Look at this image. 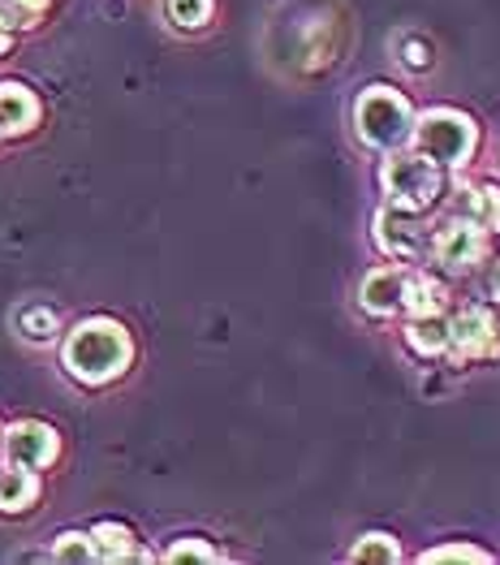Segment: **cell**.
Listing matches in <instances>:
<instances>
[{
	"label": "cell",
	"mask_w": 500,
	"mask_h": 565,
	"mask_svg": "<svg viewBox=\"0 0 500 565\" xmlns=\"http://www.w3.org/2000/svg\"><path fill=\"white\" fill-rule=\"evenodd\" d=\"M18 332H22L26 341H47V337L56 332V316H52L47 307H22V311H18Z\"/></svg>",
	"instance_id": "cell-16"
},
{
	"label": "cell",
	"mask_w": 500,
	"mask_h": 565,
	"mask_svg": "<svg viewBox=\"0 0 500 565\" xmlns=\"http://www.w3.org/2000/svg\"><path fill=\"white\" fill-rule=\"evenodd\" d=\"M402 289H406V277L393 273V268H375L363 281V307L375 311V316H393L402 307Z\"/></svg>",
	"instance_id": "cell-8"
},
{
	"label": "cell",
	"mask_w": 500,
	"mask_h": 565,
	"mask_svg": "<svg viewBox=\"0 0 500 565\" xmlns=\"http://www.w3.org/2000/svg\"><path fill=\"white\" fill-rule=\"evenodd\" d=\"M384 190L389 203L402 212H423L440 194V169L432 156H393L384 164Z\"/></svg>",
	"instance_id": "cell-3"
},
{
	"label": "cell",
	"mask_w": 500,
	"mask_h": 565,
	"mask_svg": "<svg viewBox=\"0 0 500 565\" xmlns=\"http://www.w3.org/2000/svg\"><path fill=\"white\" fill-rule=\"evenodd\" d=\"M95 544V562H135L142 557V548H135V535L117 522H99L92 535Z\"/></svg>",
	"instance_id": "cell-10"
},
{
	"label": "cell",
	"mask_w": 500,
	"mask_h": 565,
	"mask_svg": "<svg viewBox=\"0 0 500 565\" xmlns=\"http://www.w3.org/2000/svg\"><path fill=\"white\" fill-rule=\"evenodd\" d=\"M35 501V479L26 475V467L0 471V510H22Z\"/></svg>",
	"instance_id": "cell-14"
},
{
	"label": "cell",
	"mask_w": 500,
	"mask_h": 565,
	"mask_svg": "<svg viewBox=\"0 0 500 565\" xmlns=\"http://www.w3.org/2000/svg\"><path fill=\"white\" fill-rule=\"evenodd\" d=\"M449 345L466 359H479V354H492L500 345L497 337V320L483 311V307H466L449 324Z\"/></svg>",
	"instance_id": "cell-5"
},
{
	"label": "cell",
	"mask_w": 500,
	"mask_h": 565,
	"mask_svg": "<svg viewBox=\"0 0 500 565\" xmlns=\"http://www.w3.org/2000/svg\"><path fill=\"white\" fill-rule=\"evenodd\" d=\"M423 562H488V553L483 548H470V544H449V548L423 553Z\"/></svg>",
	"instance_id": "cell-19"
},
{
	"label": "cell",
	"mask_w": 500,
	"mask_h": 565,
	"mask_svg": "<svg viewBox=\"0 0 500 565\" xmlns=\"http://www.w3.org/2000/svg\"><path fill=\"white\" fill-rule=\"evenodd\" d=\"M414 135H418L423 156H432L436 164H466L470 151H475V126H470V117L449 113V108L427 113Z\"/></svg>",
	"instance_id": "cell-4"
},
{
	"label": "cell",
	"mask_w": 500,
	"mask_h": 565,
	"mask_svg": "<svg viewBox=\"0 0 500 565\" xmlns=\"http://www.w3.org/2000/svg\"><path fill=\"white\" fill-rule=\"evenodd\" d=\"M432 250L445 268H470V264L483 259V234H479L475 221H449V225H440Z\"/></svg>",
	"instance_id": "cell-6"
},
{
	"label": "cell",
	"mask_w": 500,
	"mask_h": 565,
	"mask_svg": "<svg viewBox=\"0 0 500 565\" xmlns=\"http://www.w3.org/2000/svg\"><path fill=\"white\" fill-rule=\"evenodd\" d=\"M409 345L418 350V354H436V350H445L449 345V324L432 311V316H414L409 320Z\"/></svg>",
	"instance_id": "cell-11"
},
{
	"label": "cell",
	"mask_w": 500,
	"mask_h": 565,
	"mask_svg": "<svg viewBox=\"0 0 500 565\" xmlns=\"http://www.w3.org/2000/svg\"><path fill=\"white\" fill-rule=\"evenodd\" d=\"M169 18L185 31H194L212 18V0H169Z\"/></svg>",
	"instance_id": "cell-18"
},
{
	"label": "cell",
	"mask_w": 500,
	"mask_h": 565,
	"mask_svg": "<svg viewBox=\"0 0 500 565\" xmlns=\"http://www.w3.org/2000/svg\"><path fill=\"white\" fill-rule=\"evenodd\" d=\"M466 221H475V225L500 234V186L466 190Z\"/></svg>",
	"instance_id": "cell-12"
},
{
	"label": "cell",
	"mask_w": 500,
	"mask_h": 565,
	"mask_svg": "<svg viewBox=\"0 0 500 565\" xmlns=\"http://www.w3.org/2000/svg\"><path fill=\"white\" fill-rule=\"evenodd\" d=\"M354 121H359V135L371 147H402L414 135V117H409V104L389 87H371L354 108Z\"/></svg>",
	"instance_id": "cell-2"
},
{
	"label": "cell",
	"mask_w": 500,
	"mask_h": 565,
	"mask_svg": "<svg viewBox=\"0 0 500 565\" xmlns=\"http://www.w3.org/2000/svg\"><path fill=\"white\" fill-rule=\"evenodd\" d=\"M126 363H130V337L113 320H87L65 341V367L87 384H104V380L121 376Z\"/></svg>",
	"instance_id": "cell-1"
},
{
	"label": "cell",
	"mask_w": 500,
	"mask_h": 565,
	"mask_svg": "<svg viewBox=\"0 0 500 565\" xmlns=\"http://www.w3.org/2000/svg\"><path fill=\"white\" fill-rule=\"evenodd\" d=\"M492 294L500 298V264H497V273H492Z\"/></svg>",
	"instance_id": "cell-22"
},
{
	"label": "cell",
	"mask_w": 500,
	"mask_h": 565,
	"mask_svg": "<svg viewBox=\"0 0 500 565\" xmlns=\"http://www.w3.org/2000/svg\"><path fill=\"white\" fill-rule=\"evenodd\" d=\"M4 449H9V462L13 467H47L56 458V431L44 424H18L9 436H4Z\"/></svg>",
	"instance_id": "cell-7"
},
{
	"label": "cell",
	"mask_w": 500,
	"mask_h": 565,
	"mask_svg": "<svg viewBox=\"0 0 500 565\" xmlns=\"http://www.w3.org/2000/svg\"><path fill=\"white\" fill-rule=\"evenodd\" d=\"M35 95L26 92V87H18V83H0V130L4 135H18V130H26L31 121H35Z\"/></svg>",
	"instance_id": "cell-9"
},
{
	"label": "cell",
	"mask_w": 500,
	"mask_h": 565,
	"mask_svg": "<svg viewBox=\"0 0 500 565\" xmlns=\"http://www.w3.org/2000/svg\"><path fill=\"white\" fill-rule=\"evenodd\" d=\"M52 557H56V562H95V544H92V535H78V531H65V535L56 540V548H52Z\"/></svg>",
	"instance_id": "cell-17"
},
{
	"label": "cell",
	"mask_w": 500,
	"mask_h": 565,
	"mask_svg": "<svg viewBox=\"0 0 500 565\" xmlns=\"http://www.w3.org/2000/svg\"><path fill=\"white\" fill-rule=\"evenodd\" d=\"M9 4H13V13H18L22 22H31V18H35L40 9H44L47 0H9Z\"/></svg>",
	"instance_id": "cell-21"
},
{
	"label": "cell",
	"mask_w": 500,
	"mask_h": 565,
	"mask_svg": "<svg viewBox=\"0 0 500 565\" xmlns=\"http://www.w3.org/2000/svg\"><path fill=\"white\" fill-rule=\"evenodd\" d=\"M9 47V31H4V22H0V52Z\"/></svg>",
	"instance_id": "cell-23"
},
{
	"label": "cell",
	"mask_w": 500,
	"mask_h": 565,
	"mask_svg": "<svg viewBox=\"0 0 500 565\" xmlns=\"http://www.w3.org/2000/svg\"><path fill=\"white\" fill-rule=\"evenodd\" d=\"M397 557L402 553H397V540L393 535H363L354 544V553H350V562H375V565H393Z\"/></svg>",
	"instance_id": "cell-15"
},
{
	"label": "cell",
	"mask_w": 500,
	"mask_h": 565,
	"mask_svg": "<svg viewBox=\"0 0 500 565\" xmlns=\"http://www.w3.org/2000/svg\"><path fill=\"white\" fill-rule=\"evenodd\" d=\"M164 562H216V553L208 548V544H199V540H182V544H173L169 553H164Z\"/></svg>",
	"instance_id": "cell-20"
},
{
	"label": "cell",
	"mask_w": 500,
	"mask_h": 565,
	"mask_svg": "<svg viewBox=\"0 0 500 565\" xmlns=\"http://www.w3.org/2000/svg\"><path fill=\"white\" fill-rule=\"evenodd\" d=\"M440 302H445V289L436 281H427V277H406L402 307H409L414 316H432V311H440Z\"/></svg>",
	"instance_id": "cell-13"
}]
</instances>
